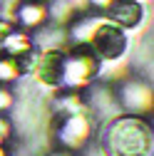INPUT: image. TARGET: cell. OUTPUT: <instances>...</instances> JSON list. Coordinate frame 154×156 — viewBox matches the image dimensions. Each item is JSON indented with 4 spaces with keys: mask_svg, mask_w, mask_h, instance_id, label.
<instances>
[{
    "mask_svg": "<svg viewBox=\"0 0 154 156\" xmlns=\"http://www.w3.org/2000/svg\"><path fill=\"white\" fill-rule=\"evenodd\" d=\"M109 151L112 156H147V129L137 122H117L109 129Z\"/></svg>",
    "mask_w": 154,
    "mask_h": 156,
    "instance_id": "6da1fadb",
    "label": "cell"
},
{
    "mask_svg": "<svg viewBox=\"0 0 154 156\" xmlns=\"http://www.w3.org/2000/svg\"><path fill=\"white\" fill-rule=\"evenodd\" d=\"M97 47L105 57H117L124 50V35L114 27H102L97 35Z\"/></svg>",
    "mask_w": 154,
    "mask_h": 156,
    "instance_id": "7a4b0ae2",
    "label": "cell"
},
{
    "mask_svg": "<svg viewBox=\"0 0 154 156\" xmlns=\"http://www.w3.org/2000/svg\"><path fill=\"white\" fill-rule=\"evenodd\" d=\"M112 15L117 17L119 23H124V25H134L139 20V8L134 3H124V0H122V3H117L112 8Z\"/></svg>",
    "mask_w": 154,
    "mask_h": 156,
    "instance_id": "3957f363",
    "label": "cell"
}]
</instances>
